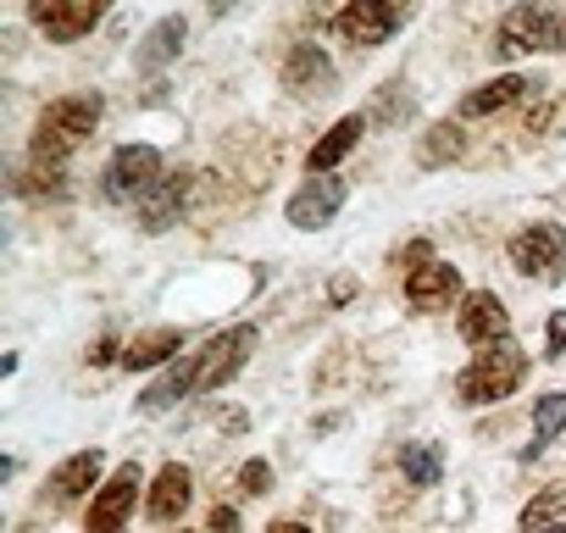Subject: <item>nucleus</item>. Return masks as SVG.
<instances>
[{"label": "nucleus", "mask_w": 566, "mask_h": 533, "mask_svg": "<svg viewBox=\"0 0 566 533\" xmlns=\"http://www.w3.org/2000/svg\"><path fill=\"white\" fill-rule=\"evenodd\" d=\"M101 95H62L34 123V161H67L101 123Z\"/></svg>", "instance_id": "f257e3e1"}, {"label": "nucleus", "mask_w": 566, "mask_h": 533, "mask_svg": "<svg viewBox=\"0 0 566 533\" xmlns=\"http://www.w3.org/2000/svg\"><path fill=\"white\" fill-rule=\"evenodd\" d=\"M522 378H527V351L511 345V339H500V345H489V351L455 378V395H461V406H494V400H505L511 389H522Z\"/></svg>", "instance_id": "f03ea898"}, {"label": "nucleus", "mask_w": 566, "mask_h": 533, "mask_svg": "<svg viewBox=\"0 0 566 533\" xmlns=\"http://www.w3.org/2000/svg\"><path fill=\"white\" fill-rule=\"evenodd\" d=\"M511 266L538 284H560L566 279V228L555 222H533L511 239Z\"/></svg>", "instance_id": "7ed1b4c3"}, {"label": "nucleus", "mask_w": 566, "mask_h": 533, "mask_svg": "<svg viewBox=\"0 0 566 533\" xmlns=\"http://www.w3.org/2000/svg\"><path fill=\"white\" fill-rule=\"evenodd\" d=\"M555 34H560V12H544V7H511L500 18V34H494V51L505 62L516 56H533V51H555Z\"/></svg>", "instance_id": "20e7f679"}, {"label": "nucleus", "mask_w": 566, "mask_h": 533, "mask_svg": "<svg viewBox=\"0 0 566 533\" xmlns=\"http://www.w3.org/2000/svg\"><path fill=\"white\" fill-rule=\"evenodd\" d=\"M255 328L250 323H239V328H222L200 356H195V395H211V389H222L244 362H250V351H255Z\"/></svg>", "instance_id": "39448f33"}, {"label": "nucleus", "mask_w": 566, "mask_h": 533, "mask_svg": "<svg viewBox=\"0 0 566 533\" xmlns=\"http://www.w3.org/2000/svg\"><path fill=\"white\" fill-rule=\"evenodd\" d=\"M156 178H161V150L156 145H123L106 161L101 189H106V200H145L156 189Z\"/></svg>", "instance_id": "423d86ee"}, {"label": "nucleus", "mask_w": 566, "mask_h": 533, "mask_svg": "<svg viewBox=\"0 0 566 533\" xmlns=\"http://www.w3.org/2000/svg\"><path fill=\"white\" fill-rule=\"evenodd\" d=\"M406 18H411V0H350L334 29H339L350 45H384Z\"/></svg>", "instance_id": "0eeeda50"}, {"label": "nucleus", "mask_w": 566, "mask_h": 533, "mask_svg": "<svg viewBox=\"0 0 566 533\" xmlns=\"http://www.w3.org/2000/svg\"><path fill=\"white\" fill-rule=\"evenodd\" d=\"M139 483H145L139 461H123V467L101 483V494H95V505H90V533H117V527L128 522V511H134Z\"/></svg>", "instance_id": "6e6552de"}, {"label": "nucleus", "mask_w": 566, "mask_h": 533, "mask_svg": "<svg viewBox=\"0 0 566 533\" xmlns=\"http://www.w3.org/2000/svg\"><path fill=\"white\" fill-rule=\"evenodd\" d=\"M345 200H350V184L334 178V173H317L306 189L290 195V222H295V228H328Z\"/></svg>", "instance_id": "1a4fd4ad"}, {"label": "nucleus", "mask_w": 566, "mask_h": 533, "mask_svg": "<svg viewBox=\"0 0 566 533\" xmlns=\"http://www.w3.org/2000/svg\"><path fill=\"white\" fill-rule=\"evenodd\" d=\"M406 301H411V312H444V306L467 301V295H461V266H450V261H422V266H411Z\"/></svg>", "instance_id": "9d476101"}, {"label": "nucleus", "mask_w": 566, "mask_h": 533, "mask_svg": "<svg viewBox=\"0 0 566 533\" xmlns=\"http://www.w3.org/2000/svg\"><path fill=\"white\" fill-rule=\"evenodd\" d=\"M112 0H34V23L51 34V40H84L101 18H106Z\"/></svg>", "instance_id": "9b49d317"}, {"label": "nucleus", "mask_w": 566, "mask_h": 533, "mask_svg": "<svg viewBox=\"0 0 566 533\" xmlns=\"http://www.w3.org/2000/svg\"><path fill=\"white\" fill-rule=\"evenodd\" d=\"M334 84H339V73L323 45H295L290 62H283V90L290 95H334Z\"/></svg>", "instance_id": "f8f14e48"}, {"label": "nucleus", "mask_w": 566, "mask_h": 533, "mask_svg": "<svg viewBox=\"0 0 566 533\" xmlns=\"http://www.w3.org/2000/svg\"><path fill=\"white\" fill-rule=\"evenodd\" d=\"M189 173H161L156 178V189L139 200V228L145 233H167L178 217H184V206H189Z\"/></svg>", "instance_id": "ddd939ff"}, {"label": "nucleus", "mask_w": 566, "mask_h": 533, "mask_svg": "<svg viewBox=\"0 0 566 533\" xmlns=\"http://www.w3.org/2000/svg\"><path fill=\"white\" fill-rule=\"evenodd\" d=\"M505 334H511V317H505L500 295L472 290V295L461 301V339H467V345H478V351H489V345H500Z\"/></svg>", "instance_id": "4468645a"}, {"label": "nucleus", "mask_w": 566, "mask_h": 533, "mask_svg": "<svg viewBox=\"0 0 566 533\" xmlns=\"http://www.w3.org/2000/svg\"><path fill=\"white\" fill-rule=\"evenodd\" d=\"M189 494H195V478H189V467L167 461V467L156 472L150 494H145V511H150V522H178V516H184V505H189Z\"/></svg>", "instance_id": "2eb2a0df"}, {"label": "nucleus", "mask_w": 566, "mask_h": 533, "mask_svg": "<svg viewBox=\"0 0 566 533\" xmlns=\"http://www.w3.org/2000/svg\"><path fill=\"white\" fill-rule=\"evenodd\" d=\"M101 467H106V456H101V450H78V456H67V461L51 472V500H56V505L84 500V494L101 483Z\"/></svg>", "instance_id": "dca6fc26"}, {"label": "nucleus", "mask_w": 566, "mask_h": 533, "mask_svg": "<svg viewBox=\"0 0 566 533\" xmlns=\"http://www.w3.org/2000/svg\"><path fill=\"white\" fill-rule=\"evenodd\" d=\"M184 351V328H145L123 345V367L128 373H150V367H167L172 356Z\"/></svg>", "instance_id": "f3484780"}, {"label": "nucleus", "mask_w": 566, "mask_h": 533, "mask_svg": "<svg viewBox=\"0 0 566 533\" xmlns=\"http://www.w3.org/2000/svg\"><path fill=\"white\" fill-rule=\"evenodd\" d=\"M538 84L533 79H522V73H505V79H489V84H478L467 101H461V117H494V112H505V106H516L522 95H533Z\"/></svg>", "instance_id": "a211bd4d"}, {"label": "nucleus", "mask_w": 566, "mask_h": 533, "mask_svg": "<svg viewBox=\"0 0 566 533\" xmlns=\"http://www.w3.org/2000/svg\"><path fill=\"white\" fill-rule=\"evenodd\" d=\"M184 40H189V23L184 18H161L145 40H139V51H134V62L145 67V73H156V67H167V62H178V51H184Z\"/></svg>", "instance_id": "6ab92c4d"}, {"label": "nucleus", "mask_w": 566, "mask_h": 533, "mask_svg": "<svg viewBox=\"0 0 566 533\" xmlns=\"http://www.w3.org/2000/svg\"><path fill=\"white\" fill-rule=\"evenodd\" d=\"M361 134H367V117H339V123L312 145V173H334V167L356 150V139H361Z\"/></svg>", "instance_id": "aec40b11"}, {"label": "nucleus", "mask_w": 566, "mask_h": 533, "mask_svg": "<svg viewBox=\"0 0 566 533\" xmlns=\"http://www.w3.org/2000/svg\"><path fill=\"white\" fill-rule=\"evenodd\" d=\"M184 395H195V356H184V362H172L145 395H139V411L145 417H156V411H167L172 400H184Z\"/></svg>", "instance_id": "412c9836"}, {"label": "nucleus", "mask_w": 566, "mask_h": 533, "mask_svg": "<svg viewBox=\"0 0 566 533\" xmlns=\"http://www.w3.org/2000/svg\"><path fill=\"white\" fill-rule=\"evenodd\" d=\"M461 150H467L461 123H433V128L417 139V167H444V161H461Z\"/></svg>", "instance_id": "4be33fe9"}, {"label": "nucleus", "mask_w": 566, "mask_h": 533, "mask_svg": "<svg viewBox=\"0 0 566 533\" xmlns=\"http://www.w3.org/2000/svg\"><path fill=\"white\" fill-rule=\"evenodd\" d=\"M560 428H566V395H538V406H533V445H522V461L544 456V445Z\"/></svg>", "instance_id": "5701e85b"}, {"label": "nucleus", "mask_w": 566, "mask_h": 533, "mask_svg": "<svg viewBox=\"0 0 566 533\" xmlns=\"http://www.w3.org/2000/svg\"><path fill=\"white\" fill-rule=\"evenodd\" d=\"M400 472H406V483L428 489V483L444 478V450H439V445H406V450H400Z\"/></svg>", "instance_id": "b1692460"}, {"label": "nucleus", "mask_w": 566, "mask_h": 533, "mask_svg": "<svg viewBox=\"0 0 566 533\" xmlns=\"http://www.w3.org/2000/svg\"><path fill=\"white\" fill-rule=\"evenodd\" d=\"M560 511H566V483H549L544 494H533V500H527V511H522V527H527V533H538V527H549Z\"/></svg>", "instance_id": "393cba45"}, {"label": "nucleus", "mask_w": 566, "mask_h": 533, "mask_svg": "<svg viewBox=\"0 0 566 533\" xmlns=\"http://www.w3.org/2000/svg\"><path fill=\"white\" fill-rule=\"evenodd\" d=\"M62 161H34L29 178H23V195H62Z\"/></svg>", "instance_id": "a878e982"}, {"label": "nucleus", "mask_w": 566, "mask_h": 533, "mask_svg": "<svg viewBox=\"0 0 566 533\" xmlns=\"http://www.w3.org/2000/svg\"><path fill=\"white\" fill-rule=\"evenodd\" d=\"M239 489H244V494H266V489H272V467H266V461H244V467H239Z\"/></svg>", "instance_id": "bb28decb"}, {"label": "nucleus", "mask_w": 566, "mask_h": 533, "mask_svg": "<svg viewBox=\"0 0 566 533\" xmlns=\"http://www.w3.org/2000/svg\"><path fill=\"white\" fill-rule=\"evenodd\" d=\"M400 90H406V84H389V90H384V101H378V112H373L378 123H395V117H406V112H411V101H406Z\"/></svg>", "instance_id": "cd10ccee"}, {"label": "nucleus", "mask_w": 566, "mask_h": 533, "mask_svg": "<svg viewBox=\"0 0 566 533\" xmlns=\"http://www.w3.org/2000/svg\"><path fill=\"white\" fill-rule=\"evenodd\" d=\"M206 533H239V511L233 505H217L211 522H206Z\"/></svg>", "instance_id": "c85d7f7f"}, {"label": "nucleus", "mask_w": 566, "mask_h": 533, "mask_svg": "<svg viewBox=\"0 0 566 533\" xmlns=\"http://www.w3.org/2000/svg\"><path fill=\"white\" fill-rule=\"evenodd\" d=\"M106 362H123L117 356V339L106 334V339H95V351H90V367H106Z\"/></svg>", "instance_id": "c756f323"}, {"label": "nucleus", "mask_w": 566, "mask_h": 533, "mask_svg": "<svg viewBox=\"0 0 566 533\" xmlns=\"http://www.w3.org/2000/svg\"><path fill=\"white\" fill-rule=\"evenodd\" d=\"M560 351H566V312H555V317H549V362H555Z\"/></svg>", "instance_id": "7c9ffc66"}, {"label": "nucleus", "mask_w": 566, "mask_h": 533, "mask_svg": "<svg viewBox=\"0 0 566 533\" xmlns=\"http://www.w3.org/2000/svg\"><path fill=\"white\" fill-rule=\"evenodd\" d=\"M400 261H433V244H428V239H411V244L395 255V266H400Z\"/></svg>", "instance_id": "2f4dec72"}, {"label": "nucleus", "mask_w": 566, "mask_h": 533, "mask_svg": "<svg viewBox=\"0 0 566 533\" xmlns=\"http://www.w3.org/2000/svg\"><path fill=\"white\" fill-rule=\"evenodd\" d=\"M328 295H334V301H350V295H356V284H350V279H334V290H328Z\"/></svg>", "instance_id": "473e14b6"}, {"label": "nucleus", "mask_w": 566, "mask_h": 533, "mask_svg": "<svg viewBox=\"0 0 566 533\" xmlns=\"http://www.w3.org/2000/svg\"><path fill=\"white\" fill-rule=\"evenodd\" d=\"M266 533H312V527H306V522H272Z\"/></svg>", "instance_id": "72a5a7b5"}, {"label": "nucleus", "mask_w": 566, "mask_h": 533, "mask_svg": "<svg viewBox=\"0 0 566 533\" xmlns=\"http://www.w3.org/2000/svg\"><path fill=\"white\" fill-rule=\"evenodd\" d=\"M206 7H211V12L222 18V12H233V7H239V0H206Z\"/></svg>", "instance_id": "f704fd0d"}, {"label": "nucleus", "mask_w": 566, "mask_h": 533, "mask_svg": "<svg viewBox=\"0 0 566 533\" xmlns=\"http://www.w3.org/2000/svg\"><path fill=\"white\" fill-rule=\"evenodd\" d=\"M555 51H566V18H560V34H555Z\"/></svg>", "instance_id": "c9c22d12"}, {"label": "nucleus", "mask_w": 566, "mask_h": 533, "mask_svg": "<svg viewBox=\"0 0 566 533\" xmlns=\"http://www.w3.org/2000/svg\"><path fill=\"white\" fill-rule=\"evenodd\" d=\"M538 533H566V527H560V522H549V527H538Z\"/></svg>", "instance_id": "e433bc0d"}]
</instances>
